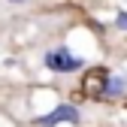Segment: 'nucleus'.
I'll return each mask as SVG.
<instances>
[{"instance_id":"nucleus-1","label":"nucleus","mask_w":127,"mask_h":127,"mask_svg":"<svg viewBox=\"0 0 127 127\" xmlns=\"http://www.w3.org/2000/svg\"><path fill=\"white\" fill-rule=\"evenodd\" d=\"M42 64H45L52 73H76V70H82V67H85V61H82V58H76L70 49H52L49 55L42 58Z\"/></svg>"},{"instance_id":"nucleus-2","label":"nucleus","mask_w":127,"mask_h":127,"mask_svg":"<svg viewBox=\"0 0 127 127\" xmlns=\"http://www.w3.org/2000/svg\"><path fill=\"white\" fill-rule=\"evenodd\" d=\"M61 121L79 124V121H82V112H79L76 106H70V103H61L55 112H49V115H39L33 124H36V127H55V124H61Z\"/></svg>"},{"instance_id":"nucleus-3","label":"nucleus","mask_w":127,"mask_h":127,"mask_svg":"<svg viewBox=\"0 0 127 127\" xmlns=\"http://www.w3.org/2000/svg\"><path fill=\"white\" fill-rule=\"evenodd\" d=\"M127 91V79L124 76H109V82H106V97H118V94Z\"/></svg>"},{"instance_id":"nucleus-4","label":"nucleus","mask_w":127,"mask_h":127,"mask_svg":"<svg viewBox=\"0 0 127 127\" xmlns=\"http://www.w3.org/2000/svg\"><path fill=\"white\" fill-rule=\"evenodd\" d=\"M115 24H118V27H121V30H127V15H124V12H121V15H118V18H115Z\"/></svg>"},{"instance_id":"nucleus-5","label":"nucleus","mask_w":127,"mask_h":127,"mask_svg":"<svg viewBox=\"0 0 127 127\" xmlns=\"http://www.w3.org/2000/svg\"><path fill=\"white\" fill-rule=\"evenodd\" d=\"M9 3H27V0H9Z\"/></svg>"}]
</instances>
